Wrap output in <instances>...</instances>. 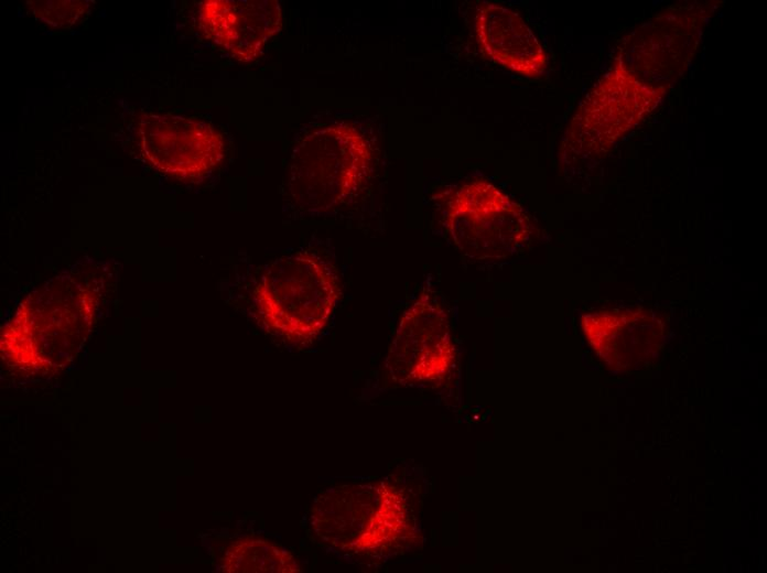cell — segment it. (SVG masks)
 Instances as JSON below:
<instances>
[{
    "label": "cell",
    "mask_w": 767,
    "mask_h": 573,
    "mask_svg": "<svg viewBox=\"0 0 767 573\" xmlns=\"http://www.w3.org/2000/svg\"><path fill=\"white\" fill-rule=\"evenodd\" d=\"M341 294L331 260L312 251L276 259L262 269L253 289V307L272 337L306 344L330 321Z\"/></svg>",
    "instance_id": "cell-1"
},
{
    "label": "cell",
    "mask_w": 767,
    "mask_h": 573,
    "mask_svg": "<svg viewBox=\"0 0 767 573\" xmlns=\"http://www.w3.org/2000/svg\"><path fill=\"white\" fill-rule=\"evenodd\" d=\"M324 128L301 144L288 182L296 202L306 201V208L330 210L353 203L367 190L372 154L355 128Z\"/></svg>",
    "instance_id": "cell-2"
},
{
    "label": "cell",
    "mask_w": 767,
    "mask_h": 573,
    "mask_svg": "<svg viewBox=\"0 0 767 573\" xmlns=\"http://www.w3.org/2000/svg\"><path fill=\"white\" fill-rule=\"evenodd\" d=\"M312 527L325 543L352 551L389 544L408 527L402 497L386 486L369 498L363 516L354 510L343 489L323 495L313 507Z\"/></svg>",
    "instance_id": "cell-3"
},
{
    "label": "cell",
    "mask_w": 767,
    "mask_h": 573,
    "mask_svg": "<svg viewBox=\"0 0 767 573\" xmlns=\"http://www.w3.org/2000/svg\"><path fill=\"white\" fill-rule=\"evenodd\" d=\"M451 218V234L460 237L454 244L465 252L475 237L468 256L480 260L482 237H485V258L490 261L486 234L490 242L494 260L505 258L512 251V234H521L520 208L504 196L496 187L483 182L466 184L456 191L455 196L446 204Z\"/></svg>",
    "instance_id": "cell-4"
},
{
    "label": "cell",
    "mask_w": 767,
    "mask_h": 573,
    "mask_svg": "<svg viewBox=\"0 0 767 573\" xmlns=\"http://www.w3.org/2000/svg\"><path fill=\"white\" fill-rule=\"evenodd\" d=\"M143 153L169 173L196 177L212 171L223 158L220 134L207 122L168 116H147L139 123Z\"/></svg>",
    "instance_id": "cell-5"
},
{
    "label": "cell",
    "mask_w": 767,
    "mask_h": 573,
    "mask_svg": "<svg viewBox=\"0 0 767 573\" xmlns=\"http://www.w3.org/2000/svg\"><path fill=\"white\" fill-rule=\"evenodd\" d=\"M197 14L207 39L245 61L257 56L281 24L274 1H205Z\"/></svg>",
    "instance_id": "cell-6"
},
{
    "label": "cell",
    "mask_w": 767,
    "mask_h": 573,
    "mask_svg": "<svg viewBox=\"0 0 767 573\" xmlns=\"http://www.w3.org/2000/svg\"><path fill=\"white\" fill-rule=\"evenodd\" d=\"M474 32L480 48L503 64L527 76L539 74L544 53L523 21L504 8L485 6L475 15Z\"/></svg>",
    "instance_id": "cell-7"
},
{
    "label": "cell",
    "mask_w": 767,
    "mask_h": 573,
    "mask_svg": "<svg viewBox=\"0 0 767 573\" xmlns=\"http://www.w3.org/2000/svg\"><path fill=\"white\" fill-rule=\"evenodd\" d=\"M223 561L228 572H298L300 566L285 549L261 539L233 544Z\"/></svg>",
    "instance_id": "cell-8"
}]
</instances>
